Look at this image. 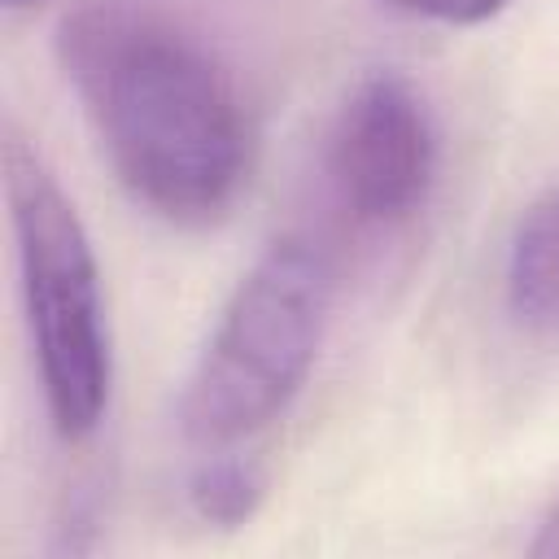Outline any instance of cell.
<instances>
[{
  "label": "cell",
  "mask_w": 559,
  "mask_h": 559,
  "mask_svg": "<svg viewBox=\"0 0 559 559\" xmlns=\"http://www.w3.org/2000/svg\"><path fill=\"white\" fill-rule=\"evenodd\" d=\"M528 555H537V559H559V502L542 515L537 537L528 542Z\"/></svg>",
  "instance_id": "obj_8"
},
{
  "label": "cell",
  "mask_w": 559,
  "mask_h": 559,
  "mask_svg": "<svg viewBox=\"0 0 559 559\" xmlns=\"http://www.w3.org/2000/svg\"><path fill=\"white\" fill-rule=\"evenodd\" d=\"M437 179V122L397 70L362 74L328 131V183L362 227H397L424 210Z\"/></svg>",
  "instance_id": "obj_4"
},
{
  "label": "cell",
  "mask_w": 559,
  "mask_h": 559,
  "mask_svg": "<svg viewBox=\"0 0 559 559\" xmlns=\"http://www.w3.org/2000/svg\"><path fill=\"white\" fill-rule=\"evenodd\" d=\"M507 301L524 323L559 328V188L542 192L511 231Z\"/></svg>",
  "instance_id": "obj_5"
},
{
  "label": "cell",
  "mask_w": 559,
  "mask_h": 559,
  "mask_svg": "<svg viewBox=\"0 0 559 559\" xmlns=\"http://www.w3.org/2000/svg\"><path fill=\"white\" fill-rule=\"evenodd\" d=\"M389 9L419 17V22H441V26H476L493 17L507 0H384Z\"/></svg>",
  "instance_id": "obj_7"
},
{
  "label": "cell",
  "mask_w": 559,
  "mask_h": 559,
  "mask_svg": "<svg viewBox=\"0 0 559 559\" xmlns=\"http://www.w3.org/2000/svg\"><path fill=\"white\" fill-rule=\"evenodd\" d=\"M57 61L135 205L175 227L231 210L253 131L231 70L201 35L148 0H83L57 26Z\"/></svg>",
  "instance_id": "obj_1"
},
{
  "label": "cell",
  "mask_w": 559,
  "mask_h": 559,
  "mask_svg": "<svg viewBox=\"0 0 559 559\" xmlns=\"http://www.w3.org/2000/svg\"><path fill=\"white\" fill-rule=\"evenodd\" d=\"M262 493H266L262 467L253 459H240V454H227V450H210V459L188 480L192 511L205 524H218V528L245 524L258 511Z\"/></svg>",
  "instance_id": "obj_6"
},
{
  "label": "cell",
  "mask_w": 559,
  "mask_h": 559,
  "mask_svg": "<svg viewBox=\"0 0 559 559\" xmlns=\"http://www.w3.org/2000/svg\"><path fill=\"white\" fill-rule=\"evenodd\" d=\"M336 275L310 236L271 240L223 301L179 393V432L227 450L288 411L332 314Z\"/></svg>",
  "instance_id": "obj_2"
},
{
  "label": "cell",
  "mask_w": 559,
  "mask_h": 559,
  "mask_svg": "<svg viewBox=\"0 0 559 559\" xmlns=\"http://www.w3.org/2000/svg\"><path fill=\"white\" fill-rule=\"evenodd\" d=\"M4 192L44 406L61 441H83L100 428L114 389L100 262L74 201L13 122L4 127Z\"/></svg>",
  "instance_id": "obj_3"
},
{
  "label": "cell",
  "mask_w": 559,
  "mask_h": 559,
  "mask_svg": "<svg viewBox=\"0 0 559 559\" xmlns=\"http://www.w3.org/2000/svg\"><path fill=\"white\" fill-rule=\"evenodd\" d=\"M9 4H31V0H9Z\"/></svg>",
  "instance_id": "obj_9"
}]
</instances>
